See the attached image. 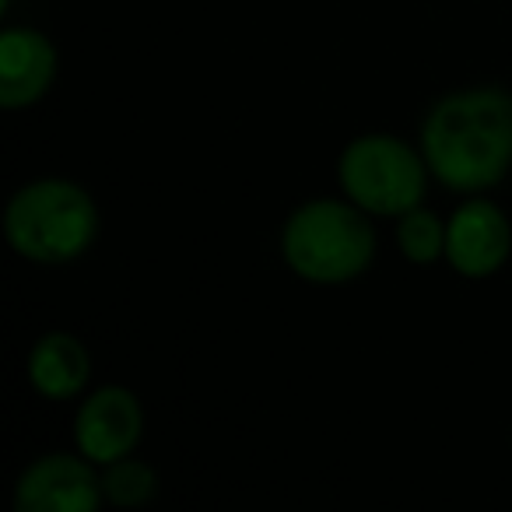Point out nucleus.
Returning a JSON list of instances; mask_svg holds the SVG:
<instances>
[{"mask_svg":"<svg viewBox=\"0 0 512 512\" xmlns=\"http://www.w3.org/2000/svg\"><path fill=\"white\" fill-rule=\"evenodd\" d=\"M421 155L449 190L502 183L512 169V92L484 85L439 99L421 123Z\"/></svg>","mask_w":512,"mask_h":512,"instance_id":"f257e3e1","label":"nucleus"},{"mask_svg":"<svg viewBox=\"0 0 512 512\" xmlns=\"http://www.w3.org/2000/svg\"><path fill=\"white\" fill-rule=\"evenodd\" d=\"M355 200L316 197L292 211L281 228V256L309 285H344L369 271L376 228Z\"/></svg>","mask_w":512,"mask_h":512,"instance_id":"f03ea898","label":"nucleus"},{"mask_svg":"<svg viewBox=\"0 0 512 512\" xmlns=\"http://www.w3.org/2000/svg\"><path fill=\"white\" fill-rule=\"evenodd\" d=\"M99 235V211L85 186L46 176L25 183L4 207V239L32 264H71Z\"/></svg>","mask_w":512,"mask_h":512,"instance_id":"7ed1b4c3","label":"nucleus"},{"mask_svg":"<svg viewBox=\"0 0 512 512\" xmlns=\"http://www.w3.org/2000/svg\"><path fill=\"white\" fill-rule=\"evenodd\" d=\"M425 155L411 148L407 141L390 134H365L355 137L341 151L337 179H341L348 200H355L369 214H407L425 197Z\"/></svg>","mask_w":512,"mask_h":512,"instance_id":"20e7f679","label":"nucleus"},{"mask_svg":"<svg viewBox=\"0 0 512 512\" xmlns=\"http://www.w3.org/2000/svg\"><path fill=\"white\" fill-rule=\"evenodd\" d=\"M95 463L74 453H46L22 470L15 484L18 512H95L102 495V477H95Z\"/></svg>","mask_w":512,"mask_h":512,"instance_id":"39448f33","label":"nucleus"},{"mask_svg":"<svg viewBox=\"0 0 512 512\" xmlns=\"http://www.w3.org/2000/svg\"><path fill=\"white\" fill-rule=\"evenodd\" d=\"M144 435V411L127 386H102L74 414V446L99 467L123 460Z\"/></svg>","mask_w":512,"mask_h":512,"instance_id":"423d86ee","label":"nucleus"},{"mask_svg":"<svg viewBox=\"0 0 512 512\" xmlns=\"http://www.w3.org/2000/svg\"><path fill=\"white\" fill-rule=\"evenodd\" d=\"M512 225L491 200H467L446 225V260L463 278H491L509 260Z\"/></svg>","mask_w":512,"mask_h":512,"instance_id":"0eeeda50","label":"nucleus"},{"mask_svg":"<svg viewBox=\"0 0 512 512\" xmlns=\"http://www.w3.org/2000/svg\"><path fill=\"white\" fill-rule=\"evenodd\" d=\"M57 78V50L36 29L0 32V106H36Z\"/></svg>","mask_w":512,"mask_h":512,"instance_id":"6e6552de","label":"nucleus"},{"mask_svg":"<svg viewBox=\"0 0 512 512\" xmlns=\"http://www.w3.org/2000/svg\"><path fill=\"white\" fill-rule=\"evenodd\" d=\"M92 376V358L74 334L53 330L43 334L29 351V383L46 400H71L85 390Z\"/></svg>","mask_w":512,"mask_h":512,"instance_id":"1a4fd4ad","label":"nucleus"},{"mask_svg":"<svg viewBox=\"0 0 512 512\" xmlns=\"http://www.w3.org/2000/svg\"><path fill=\"white\" fill-rule=\"evenodd\" d=\"M397 242L400 253L411 260V264H435L439 256H446V225H442L439 214L425 211V207H411L407 214H400L397 225Z\"/></svg>","mask_w":512,"mask_h":512,"instance_id":"9d476101","label":"nucleus"},{"mask_svg":"<svg viewBox=\"0 0 512 512\" xmlns=\"http://www.w3.org/2000/svg\"><path fill=\"white\" fill-rule=\"evenodd\" d=\"M158 491V474L144 460L134 456H123V460L109 463L106 474H102V495L106 502L120 505V509H137V505H148Z\"/></svg>","mask_w":512,"mask_h":512,"instance_id":"9b49d317","label":"nucleus"}]
</instances>
